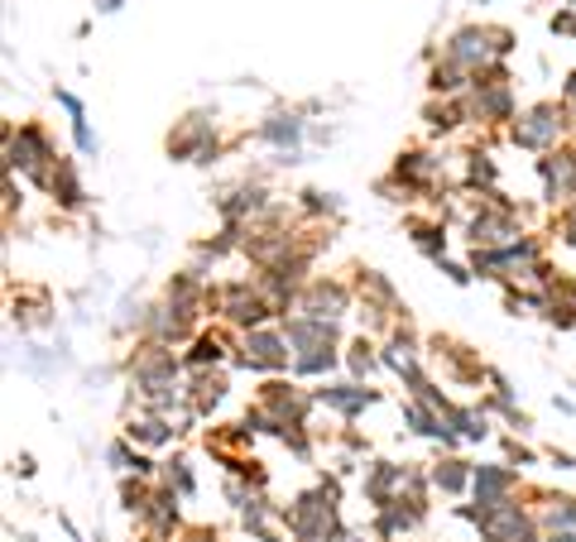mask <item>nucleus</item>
Wrapping results in <instances>:
<instances>
[{
    "mask_svg": "<svg viewBox=\"0 0 576 542\" xmlns=\"http://www.w3.org/2000/svg\"><path fill=\"white\" fill-rule=\"evenodd\" d=\"M265 135H269L274 144H293V140H298V121H293V115H274V121L265 125Z\"/></svg>",
    "mask_w": 576,
    "mask_h": 542,
    "instance_id": "8",
    "label": "nucleus"
},
{
    "mask_svg": "<svg viewBox=\"0 0 576 542\" xmlns=\"http://www.w3.org/2000/svg\"><path fill=\"white\" fill-rule=\"evenodd\" d=\"M58 101L68 106V115H73V130H77V144H82V154H97V140H91V130H87L82 101H77V97H68V91H58Z\"/></svg>",
    "mask_w": 576,
    "mask_h": 542,
    "instance_id": "7",
    "label": "nucleus"
},
{
    "mask_svg": "<svg viewBox=\"0 0 576 542\" xmlns=\"http://www.w3.org/2000/svg\"><path fill=\"white\" fill-rule=\"evenodd\" d=\"M509 480H514L509 471H490V466H480V471H476V499H480V513L509 505V499H505V495H509Z\"/></svg>",
    "mask_w": 576,
    "mask_h": 542,
    "instance_id": "4",
    "label": "nucleus"
},
{
    "mask_svg": "<svg viewBox=\"0 0 576 542\" xmlns=\"http://www.w3.org/2000/svg\"><path fill=\"white\" fill-rule=\"evenodd\" d=\"M44 135L38 130H20L15 140H10V168H24V174H34V178H44Z\"/></svg>",
    "mask_w": 576,
    "mask_h": 542,
    "instance_id": "2",
    "label": "nucleus"
},
{
    "mask_svg": "<svg viewBox=\"0 0 576 542\" xmlns=\"http://www.w3.org/2000/svg\"><path fill=\"white\" fill-rule=\"evenodd\" d=\"M245 365H284V346L274 336H251L245 341Z\"/></svg>",
    "mask_w": 576,
    "mask_h": 542,
    "instance_id": "5",
    "label": "nucleus"
},
{
    "mask_svg": "<svg viewBox=\"0 0 576 542\" xmlns=\"http://www.w3.org/2000/svg\"><path fill=\"white\" fill-rule=\"evenodd\" d=\"M288 523H293V538L298 542H326L332 538V523H336V499L332 490L322 495H303L288 513Z\"/></svg>",
    "mask_w": 576,
    "mask_h": 542,
    "instance_id": "1",
    "label": "nucleus"
},
{
    "mask_svg": "<svg viewBox=\"0 0 576 542\" xmlns=\"http://www.w3.org/2000/svg\"><path fill=\"white\" fill-rule=\"evenodd\" d=\"M168 480H174V485H178L182 495H192V475L182 471V461H174V466H168Z\"/></svg>",
    "mask_w": 576,
    "mask_h": 542,
    "instance_id": "12",
    "label": "nucleus"
},
{
    "mask_svg": "<svg viewBox=\"0 0 576 542\" xmlns=\"http://www.w3.org/2000/svg\"><path fill=\"white\" fill-rule=\"evenodd\" d=\"M351 365H356V369H370V365H375V361H370V346H365V341L356 346V355H351Z\"/></svg>",
    "mask_w": 576,
    "mask_h": 542,
    "instance_id": "13",
    "label": "nucleus"
},
{
    "mask_svg": "<svg viewBox=\"0 0 576 542\" xmlns=\"http://www.w3.org/2000/svg\"><path fill=\"white\" fill-rule=\"evenodd\" d=\"M557 130H562V115L553 111V106H539L529 121L514 125V140H519V144H547V140L557 135Z\"/></svg>",
    "mask_w": 576,
    "mask_h": 542,
    "instance_id": "3",
    "label": "nucleus"
},
{
    "mask_svg": "<svg viewBox=\"0 0 576 542\" xmlns=\"http://www.w3.org/2000/svg\"><path fill=\"white\" fill-rule=\"evenodd\" d=\"M130 438H140V442H164L168 428H159V422H140V428H130Z\"/></svg>",
    "mask_w": 576,
    "mask_h": 542,
    "instance_id": "11",
    "label": "nucleus"
},
{
    "mask_svg": "<svg viewBox=\"0 0 576 542\" xmlns=\"http://www.w3.org/2000/svg\"><path fill=\"white\" fill-rule=\"evenodd\" d=\"M192 542H207V538H192Z\"/></svg>",
    "mask_w": 576,
    "mask_h": 542,
    "instance_id": "15",
    "label": "nucleus"
},
{
    "mask_svg": "<svg viewBox=\"0 0 576 542\" xmlns=\"http://www.w3.org/2000/svg\"><path fill=\"white\" fill-rule=\"evenodd\" d=\"M322 399L336 403L342 413H361L365 403H375V394L370 389H356V385H342V389H322Z\"/></svg>",
    "mask_w": 576,
    "mask_h": 542,
    "instance_id": "6",
    "label": "nucleus"
},
{
    "mask_svg": "<svg viewBox=\"0 0 576 542\" xmlns=\"http://www.w3.org/2000/svg\"><path fill=\"white\" fill-rule=\"evenodd\" d=\"M452 422L466 432V438H486V422H480L476 413H452Z\"/></svg>",
    "mask_w": 576,
    "mask_h": 542,
    "instance_id": "10",
    "label": "nucleus"
},
{
    "mask_svg": "<svg viewBox=\"0 0 576 542\" xmlns=\"http://www.w3.org/2000/svg\"><path fill=\"white\" fill-rule=\"evenodd\" d=\"M562 235H567V241L576 245V207L567 211V221H562Z\"/></svg>",
    "mask_w": 576,
    "mask_h": 542,
    "instance_id": "14",
    "label": "nucleus"
},
{
    "mask_svg": "<svg viewBox=\"0 0 576 542\" xmlns=\"http://www.w3.org/2000/svg\"><path fill=\"white\" fill-rule=\"evenodd\" d=\"M437 485H442V490H462V485H466V466H462V461L437 466Z\"/></svg>",
    "mask_w": 576,
    "mask_h": 542,
    "instance_id": "9",
    "label": "nucleus"
}]
</instances>
